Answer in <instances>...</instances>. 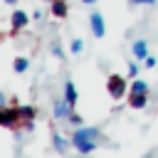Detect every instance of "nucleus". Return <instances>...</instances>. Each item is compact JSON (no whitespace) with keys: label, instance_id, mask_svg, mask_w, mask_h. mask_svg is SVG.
Instances as JSON below:
<instances>
[{"label":"nucleus","instance_id":"f257e3e1","mask_svg":"<svg viewBox=\"0 0 158 158\" xmlns=\"http://www.w3.org/2000/svg\"><path fill=\"white\" fill-rule=\"evenodd\" d=\"M99 138H101V131L99 128H94V126H77L69 141H72V146L79 153H91V151H96Z\"/></svg>","mask_w":158,"mask_h":158},{"label":"nucleus","instance_id":"f03ea898","mask_svg":"<svg viewBox=\"0 0 158 158\" xmlns=\"http://www.w3.org/2000/svg\"><path fill=\"white\" fill-rule=\"evenodd\" d=\"M106 91H109V96L111 99H123L126 94H128V81H126V77H121V74H109V79H106Z\"/></svg>","mask_w":158,"mask_h":158},{"label":"nucleus","instance_id":"7ed1b4c3","mask_svg":"<svg viewBox=\"0 0 158 158\" xmlns=\"http://www.w3.org/2000/svg\"><path fill=\"white\" fill-rule=\"evenodd\" d=\"M0 126L2 128H17V106L0 109Z\"/></svg>","mask_w":158,"mask_h":158},{"label":"nucleus","instance_id":"20e7f679","mask_svg":"<svg viewBox=\"0 0 158 158\" xmlns=\"http://www.w3.org/2000/svg\"><path fill=\"white\" fill-rule=\"evenodd\" d=\"M89 25H91V35H94L96 40H101V37L106 35V25H104L101 12H91V15H89Z\"/></svg>","mask_w":158,"mask_h":158},{"label":"nucleus","instance_id":"39448f33","mask_svg":"<svg viewBox=\"0 0 158 158\" xmlns=\"http://www.w3.org/2000/svg\"><path fill=\"white\" fill-rule=\"evenodd\" d=\"M10 22H12V35H17L22 27H27L30 15H27V12H22V10H15V12H12V17H10Z\"/></svg>","mask_w":158,"mask_h":158},{"label":"nucleus","instance_id":"423d86ee","mask_svg":"<svg viewBox=\"0 0 158 158\" xmlns=\"http://www.w3.org/2000/svg\"><path fill=\"white\" fill-rule=\"evenodd\" d=\"M35 109L32 106H17V126H32Z\"/></svg>","mask_w":158,"mask_h":158},{"label":"nucleus","instance_id":"0eeeda50","mask_svg":"<svg viewBox=\"0 0 158 158\" xmlns=\"http://www.w3.org/2000/svg\"><path fill=\"white\" fill-rule=\"evenodd\" d=\"M72 109H74V106L62 96L59 101H54V118H64V121H67V118H69V114H72Z\"/></svg>","mask_w":158,"mask_h":158},{"label":"nucleus","instance_id":"6e6552de","mask_svg":"<svg viewBox=\"0 0 158 158\" xmlns=\"http://www.w3.org/2000/svg\"><path fill=\"white\" fill-rule=\"evenodd\" d=\"M148 104V94L146 91H128V106L131 109H143Z\"/></svg>","mask_w":158,"mask_h":158},{"label":"nucleus","instance_id":"1a4fd4ad","mask_svg":"<svg viewBox=\"0 0 158 158\" xmlns=\"http://www.w3.org/2000/svg\"><path fill=\"white\" fill-rule=\"evenodd\" d=\"M131 52H133L136 59H146V57H148V44H146L143 40H136V42L131 44Z\"/></svg>","mask_w":158,"mask_h":158},{"label":"nucleus","instance_id":"9d476101","mask_svg":"<svg viewBox=\"0 0 158 158\" xmlns=\"http://www.w3.org/2000/svg\"><path fill=\"white\" fill-rule=\"evenodd\" d=\"M67 12H69L67 0H52V15H54V17L64 20V17H67Z\"/></svg>","mask_w":158,"mask_h":158},{"label":"nucleus","instance_id":"9b49d317","mask_svg":"<svg viewBox=\"0 0 158 158\" xmlns=\"http://www.w3.org/2000/svg\"><path fill=\"white\" fill-rule=\"evenodd\" d=\"M64 99H67V101H69L72 106L77 104L79 94H77V86H74V81H67V84H64Z\"/></svg>","mask_w":158,"mask_h":158},{"label":"nucleus","instance_id":"f8f14e48","mask_svg":"<svg viewBox=\"0 0 158 158\" xmlns=\"http://www.w3.org/2000/svg\"><path fill=\"white\" fill-rule=\"evenodd\" d=\"M52 143H54V148H57L59 153H67V151H69V146H72V141L62 138L59 133H54V136H52Z\"/></svg>","mask_w":158,"mask_h":158},{"label":"nucleus","instance_id":"ddd939ff","mask_svg":"<svg viewBox=\"0 0 158 158\" xmlns=\"http://www.w3.org/2000/svg\"><path fill=\"white\" fill-rule=\"evenodd\" d=\"M27 67H30V59H25V57H17V59L12 62V69H15L17 74H22V72H27Z\"/></svg>","mask_w":158,"mask_h":158},{"label":"nucleus","instance_id":"4468645a","mask_svg":"<svg viewBox=\"0 0 158 158\" xmlns=\"http://www.w3.org/2000/svg\"><path fill=\"white\" fill-rule=\"evenodd\" d=\"M128 91H146V94H148V84H146L143 79H133L131 86H128Z\"/></svg>","mask_w":158,"mask_h":158},{"label":"nucleus","instance_id":"2eb2a0df","mask_svg":"<svg viewBox=\"0 0 158 158\" xmlns=\"http://www.w3.org/2000/svg\"><path fill=\"white\" fill-rule=\"evenodd\" d=\"M67 121H69V123H72V126H74V128H77V126H84V118H81V116H79V114H74V111H72V114H69V118H67Z\"/></svg>","mask_w":158,"mask_h":158},{"label":"nucleus","instance_id":"dca6fc26","mask_svg":"<svg viewBox=\"0 0 158 158\" xmlns=\"http://www.w3.org/2000/svg\"><path fill=\"white\" fill-rule=\"evenodd\" d=\"M81 49H84V40H79V37L72 40V54H79Z\"/></svg>","mask_w":158,"mask_h":158},{"label":"nucleus","instance_id":"f3484780","mask_svg":"<svg viewBox=\"0 0 158 158\" xmlns=\"http://www.w3.org/2000/svg\"><path fill=\"white\" fill-rule=\"evenodd\" d=\"M136 74H138V64H136V62H131V64H128V77L133 79Z\"/></svg>","mask_w":158,"mask_h":158},{"label":"nucleus","instance_id":"a211bd4d","mask_svg":"<svg viewBox=\"0 0 158 158\" xmlns=\"http://www.w3.org/2000/svg\"><path fill=\"white\" fill-rule=\"evenodd\" d=\"M143 62H146V67H148V69H153V67H156V57H151V54H148Z\"/></svg>","mask_w":158,"mask_h":158},{"label":"nucleus","instance_id":"6ab92c4d","mask_svg":"<svg viewBox=\"0 0 158 158\" xmlns=\"http://www.w3.org/2000/svg\"><path fill=\"white\" fill-rule=\"evenodd\" d=\"M133 5H151V2H156V0H131Z\"/></svg>","mask_w":158,"mask_h":158},{"label":"nucleus","instance_id":"aec40b11","mask_svg":"<svg viewBox=\"0 0 158 158\" xmlns=\"http://www.w3.org/2000/svg\"><path fill=\"white\" fill-rule=\"evenodd\" d=\"M52 52H54V54L62 59V47H59V44H54V47H52Z\"/></svg>","mask_w":158,"mask_h":158},{"label":"nucleus","instance_id":"412c9836","mask_svg":"<svg viewBox=\"0 0 158 158\" xmlns=\"http://www.w3.org/2000/svg\"><path fill=\"white\" fill-rule=\"evenodd\" d=\"M5 106H7V96H5V94H0V109H5Z\"/></svg>","mask_w":158,"mask_h":158},{"label":"nucleus","instance_id":"4be33fe9","mask_svg":"<svg viewBox=\"0 0 158 158\" xmlns=\"http://www.w3.org/2000/svg\"><path fill=\"white\" fill-rule=\"evenodd\" d=\"M81 2H84V5H94L96 0H81Z\"/></svg>","mask_w":158,"mask_h":158},{"label":"nucleus","instance_id":"5701e85b","mask_svg":"<svg viewBox=\"0 0 158 158\" xmlns=\"http://www.w3.org/2000/svg\"><path fill=\"white\" fill-rule=\"evenodd\" d=\"M5 2H7V5H17V0H5Z\"/></svg>","mask_w":158,"mask_h":158},{"label":"nucleus","instance_id":"b1692460","mask_svg":"<svg viewBox=\"0 0 158 158\" xmlns=\"http://www.w3.org/2000/svg\"><path fill=\"white\" fill-rule=\"evenodd\" d=\"M47 2H52V0H47Z\"/></svg>","mask_w":158,"mask_h":158}]
</instances>
